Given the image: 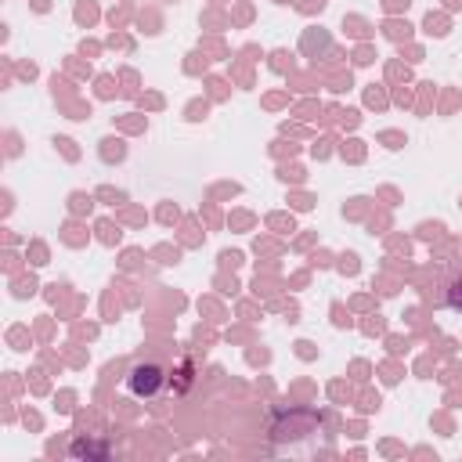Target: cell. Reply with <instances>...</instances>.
<instances>
[{"mask_svg":"<svg viewBox=\"0 0 462 462\" xmlns=\"http://www.w3.org/2000/svg\"><path fill=\"white\" fill-rule=\"evenodd\" d=\"M162 386H166V368H162V365H155V361L134 365V368H130V375H126V390H130L134 397H141V401L159 397V393H162Z\"/></svg>","mask_w":462,"mask_h":462,"instance_id":"obj_1","label":"cell"},{"mask_svg":"<svg viewBox=\"0 0 462 462\" xmlns=\"http://www.w3.org/2000/svg\"><path fill=\"white\" fill-rule=\"evenodd\" d=\"M448 307H451V310H462V278H455V282L448 285Z\"/></svg>","mask_w":462,"mask_h":462,"instance_id":"obj_2","label":"cell"}]
</instances>
